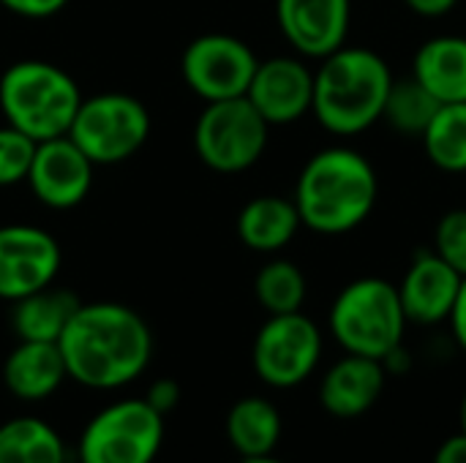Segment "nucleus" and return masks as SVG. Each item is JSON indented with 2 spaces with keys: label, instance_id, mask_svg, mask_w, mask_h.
<instances>
[{
  "label": "nucleus",
  "instance_id": "dca6fc26",
  "mask_svg": "<svg viewBox=\"0 0 466 463\" xmlns=\"http://www.w3.org/2000/svg\"><path fill=\"white\" fill-rule=\"evenodd\" d=\"M388 385L380 360L347 355L336 360L319 379V404L330 418L355 420L377 407Z\"/></svg>",
  "mask_w": 466,
  "mask_h": 463
},
{
  "label": "nucleus",
  "instance_id": "1a4fd4ad",
  "mask_svg": "<svg viewBox=\"0 0 466 463\" xmlns=\"http://www.w3.org/2000/svg\"><path fill=\"white\" fill-rule=\"evenodd\" d=\"M325 338L319 325L303 311L276 314L259 327L251 347L254 374L276 390H292L311 379L322 360Z\"/></svg>",
  "mask_w": 466,
  "mask_h": 463
},
{
  "label": "nucleus",
  "instance_id": "f704fd0d",
  "mask_svg": "<svg viewBox=\"0 0 466 463\" xmlns=\"http://www.w3.org/2000/svg\"><path fill=\"white\" fill-rule=\"evenodd\" d=\"M243 463H284V461H279V458H273V456H259V458H243Z\"/></svg>",
  "mask_w": 466,
  "mask_h": 463
},
{
  "label": "nucleus",
  "instance_id": "c756f323",
  "mask_svg": "<svg viewBox=\"0 0 466 463\" xmlns=\"http://www.w3.org/2000/svg\"><path fill=\"white\" fill-rule=\"evenodd\" d=\"M451 333H453V341L459 344V349L466 352V276L461 281V289H459V297H456V306L451 311Z\"/></svg>",
  "mask_w": 466,
  "mask_h": 463
},
{
  "label": "nucleus",
  "instance_id": "a878e982",
  "mask_svg": "<svg viewBox=\"0 0 466 463\" xmlns=\"http://www.w3.org/2000/svg\"><path fill=\"white\" fill-rule=\"evenodd\" d=\"M35 145L38 142H33L19 128L8 123L0 126V188H11L27 180Z\"/></svg>",
  "mask_w": 466,
  "mask_h": 463
},
{
  "label": "nucleus",
  "instance_id": "f8f14e48",
  "mask_svg": "<svg viewBox=\"0 0 466 463\" xmlns=\"http://www.w3.org/2000/svg\"><path fill=\"white\" fill-rule=\"evenodd\" d=\"M93 172L96 164L66 134L35 145L25 183L38 205L49 210H71L87 199Z\"/></svg>",
  "mask_w": 466,
  "mask_h": 463
},
{
  "label": "nucleus",
  "instance_id": "a211bd4d",
  "mask_svg": "<svg viewBox=\"0 0 466 463\" xmlns=\"http://www.w3.org/2000/svg\"><path fill=\"white\" fill-rule=\"evenodd\" d=\"M303 229L292 196L262 194L248 199L238 213V237L248 251L279 254Z\"/></svg>",
  "mask_w": 466,
  "mask_h": 463
},
{
  "label": "nucleus",
  "instance_id": "bb28decb",
  "mask_svg": "<svg viewBox=\"0 0 466 463\" xmlns=\"http://www.w3.org/2000/svg\"><path fill=\"white\" fill-rule=\"evenodd\" d=\"M437 257H442L456 273L466 276V210L456 207L448 210L434 229V248Z\"/></svg>",
  "mask_w": 466,
  "mask_h": 463
},
{
  "label": "nucleus",
  "instance_id": "9b49d317",
  "mask_svg": "<svg viewBox=\"0 0 466 463\" xmlns=\"http://www.w3.org/2000/svg\"><path fill=\"white\" fill-rule=\"evenodd\" d=\"M60 265L63 248L44 226H0V300L16 303L44 287H52Z\"/></svg>",
  "mask_w": 466,
  "mask_h": 463
},
{
  "label": "nucleus",
  "instance_id": "6ab92c4d",
  "mask_svg": "<svg viewBox=\"0 0 466 463\" xmlns=\"http://www.w3.org/2000/svg\"><path fill=\"white\" fill-rule=\"evenodd\" d=\"M412 79H418L440 104L466 101V35L426 38L412 57Z\"/></svg>",
  "mask_w": 466,
  "mask_h": 463
},
{
  "label": "nucleus",
  "instance_id": "ddd939ff",
  "mask_svg": "<svg viewBox=\"0 0 466 463\" xmlns=\"http://www.w3.org/2000/svg\"><path fill=\"white\" fill-rule=\"evenodd\" d=\"M246 98L268 120L270 128L298 123L311 115L314 68H309L300 55H276L259 60Z\"/></svg>",
  "mask_w": 466,
  "mask_h": 463
},
{
  "label": "nucleus",
  "instance_id": "423d86ee",
  "mask_svg": "<svg viewBox=\"0 0 466 463\" xmlns=\"http://www.w3.org/2000/svg\"><path fill=\"white\" fill-rule=\"evenodd\" d=\"M150 128V112L137 96L104 90L82 98L68 136L96 166H115L145 147Z\"/></svg>",
  "mask_w": 466,
  "mask_h": 463
},
{
  "label": "nucleus",
  "instance_id": "20e7f679",
  "mask_svg": "<svg viewBox=\"0 0 466 463\" xmlns=\"http://www.w3.org/2000/svg\"><path fill=\"white\" fill-rule=\"evenodd\" d=\"M82 98L74 76L49 60H16L0 74V112L33 142L66 136Z\"/></svg>",
  "mask_w": 466,
  "mask_h": 463
},
{
  "label": "nucleus",
  "instance_id": "7ed1b4c3",
  "mask_svg": "<svg viewBox=\"0 0 466 463\" xmlns=\"http://www.w3.org/2000/svg\"><path fill=\"white\" fill-rule=\"evenodd\" d=\"M393 79L380 52L344 44L314 68L311 115L333 136L350 139L366 134L382 120Z\"/></svg>",
  "mask_w": 466,
  "mask_h": 463
},
{
  "label": "nucleus",
  "instance_id": "9d476101",
  "mask_svg": "<svg viewBox=\"0 0 466 463\" xmlns=\"http://www.w3.org/2000/svg\"><path fill=\"white\" fill-rule=\"evenodd\" d=\"M257 65V52L229 33H202L188 41L180 57L186 87L205 104L246 96Z\"/></svg>",
  "mask_w": 466,
  "mask_h": 463
},
{
  "label": "nucleus",
  "instance_id": "4468645a",
  "mask_svg": "<svg viewBox=\"0 0 466 463\" xmlns=\"http://www.w3.org/2000/svg\"><path fill=\"white\" fill-rule=\"evenodd\" d=\"M276 22L295 55L322 60L347 44L352 0H276Z\"/></svg>",
  "mask_w": 466,
  "mask_h": 463
},
{
  "label": "nucleus",
  "instance_id": "7c9ffc66",
  "mask_svg": "<svg viewBox=\"0 0 466 463\" xmlns=\"http://www.w3.org/2000/svg\"><path fill=\"white\" fill-rule=\"evenodd\" d=\"M404 5L423 19H440L451 14L459 5V0H404Z\"/></svg>",
  "mask_w": 466,
  "mask_h": 463
},
{
  "label": "nucleus",
  "instance_id": "2eb2a0df",
  "mask_svg": "<svg viewBox=\"0 0 466 463\" xmlns=\"http://www.w3.org/2000/svg\"><path fill=\"white\" fill-rule=\"evenodd\" d=\"M464 276L434 251H420L396 284L410 325L437 327L451 319Z\"/></svg>",
  "mask_w": 466,
  "mask_h": 463
},
{
  "label": "nucleus",
  "instance_id": "aec40b11",
  "mask_svg": "<svg viewBox=\"0 0 466 463\" xmlns=\"http://www.w3.org/2000/svg\"><path fill=\"white\" fill-rule=\"evenodd\" d=\"M11 327L19 341H49L57 344L71 317L82 306V300L57 287H44L16 303H11Z\"/></svg>",
  "mask_w": 466,
  "mask_h": 463
},
{
  "label": "nucleus",
  "instance_id": "72a5a7b5",
  "mask_svg": "<svg viewBox=\"0 0 466 463\" xmlns=\"http://www.w3.org/2000/svg\"><path fill=\"white\" fill-rule=\"evenodd\" d=\"M459 428H461V434H466V393L459 404Z\"/></svg>",
  "mask_w": 466,
  "mask_h": 463
},
{
  "label": "nucleus",
  "instance_id": "f3484780",
  "mask_svg": "<svg viewBox=\"0 0 466 463\" xmlns=\"http://www.w3.org/2000/svg\"><path fill=\"white\" fill-rule=\"evenodd\" d=\"M66 379L60 347L49 341H19L3 363V382L19 401H44Z\"/></svg>",
  "mask_w": 466,
  "mask_h": 463
},
{
  "label": "nucleus",
  "instance_id": "f257e3e1",
  "mask_svg": "<svg viewBox=\"0 0 466 463\" xmlns=\"http://www.w3.org/2000/svg\"><path fill=\"white\" fill-rule=\"evenodd\" d=\"M57 347L68 379L90 390H117L150 366L153 333L131 306L96 300L76 308Z\"/></svg>",
  "mask_w": 466,
  "mask_h": 463
},
{
  "label": "nucleus",
  "instance_id": "4be33fe9",
  "mask_svg": "<svg viewBox=\"0 0 466 463\" xmlns=\"http://www.w3.org/2000/svg\"><path fill=\"white\" fill-rule=\"evenodd\" d=\"M0 463H66V445L46 420L14 418L0 426Z\"/></svg>",
  "mask_w": 466,
  "mask_h": 463
},
{
  "label": "nucleus",
  "instance_id": "393cba45",
  "mask_svg": "<svg viewBox=\"0 0 466 463\" xmlns=\"http://www.w3.org/2000/svg\"><path fill=\"white\" fill-rule=\"evenodd\" d=\"M440 106L442 104L418 79H393L382 120L404 136H423Z\"/></svg>",
  "mask_w": 466,
  "mask_h": 463
},
{
  "label": "nucleus",
  "instance_id": "b1692460",
  "mask_svg": "<svg viewBox=\"0 0 466 463\" xmlns=\"http://www.w3.org/2000/svg\"><path fill=\"white\" fill-rule=\"evenodd\" d=\"M306 295V276L292 259H270L254 276V297L268 311V317L303 311Z\"/></svg>",
  "mask_w": 466,
  "mask_h": 463
},
{
  "label": "nucleus",
  "instance_id": "39448f33",
  "mask_svg": "<svg viewBox=\"0 0 466 463\" xmlns=\"http://www.w3.org/2000/svg\"><path fill=\"white\" fill-rule=\"evenodd\" d=\"M407 317L396 284L380 276L350 281L333 300L328 327L347 355L382 360L393 347L404 344Z\"/></svg>",
  "mask_w": 466,
  "mask_h": 463
},
{
  "label": "nucleus",
  "instance_id": "6e6552de",
  "mask_svg": "<svg viewBox=\"0 0 466 463\" xmlns=\"http://www.w3.org/2000/svg\"><path fill=\"white\" fill-rule=\"evenodd\" d=\"M164 442V415L145 398H123L104 407L85 426L79 463H153Z\"/></svg>",
  "mask_w": 466,
  "mask_h": 463
},
{
  "label": "nucleus",
  "instance_id": "c9c22d12",
  "mask_svg": "<svg viewBox=\"0 0 466 463\" xmlns=\"http://www.w3.org/2000/svg\"><path fill=\"white\" fill-rule=\"evenodd\" d=\"M66 463H68V461H66ZM76 463H79V461H76Z\"/></svg>",
  "mask_w": 466,
  "mask_h": 463
},
{
  "label": "nucleus",
  "instance_id": "473e14b6",
  "mask_svg": "<svg viewBox=\"0 0 466 463\" xmlns=\"http://www.w3.org/2000/svg\"><path fill=\"white\" fill-rule=\"evenodd\" d=\"M380 363H382V368H385L388 377H401V374H410L412 371V352L404 344H399Z\"/></svg>",
  "mask_w": 466,
  "mask_h": 463
},
{
  "label": "nucleus",
  "instance_id": "c85d7f7f",
  "mask_svg": "<svg viewBox=\"0 0 466 463\" xmlns=\"http://www.w3.org/2000/svg\"><path fill=\"white\" fill-rule=\"evenodd\" d=\"M158 415H169L172 409H177V404H180V385L175 382V379H156L150 388H147V393L142 396Z\"/></svg>",
  "mask_w": 466,
  "mask_h": 463
},
{
  "label": "nucleus",
  "instance_id": "5701e85b",
  "mask_svg": "<svg viewBox=\"0 0 466 463\" xmlns=\"http://www.w3.org/2000/svg\"><path fill=\"white\" fill-rule=\"evenodd\" d=\"M429 161L448 172L464 175L466 172V101L442 104L431 117L429 128L420 136Z\"/></svg>",
  "mask_w": 466,
  "mask_h": 463
},
{
  "label": "nucleus",
  "instance_id": "2f4dec72",
  "mask_svg": "<svg viewBox=\"0 0 466 463\" xmlns=\"http://www.w3.org/2000/svg\"><path fill=\"white\" fill-rule=\"evenodd\" d=\"M434 463H466V434H453L448 437L437 453H434Z\"/></svg>",
  "mask_w": 466,
  "mask_h": 463
},
{
  "label": "nucleus",
  "instance_id": "412c9836",
  "mask_svg": "<svg viewBox=\"0 0 466 463\" xmlns=\"http://www.w3.org/2000/svg\"><path fill=\"white\" fill-rule=\"evenodd\" d=\"M281 415L273 401L262 396H246L232 404L227 415V439L240 458L273 456L281 442Z\"/></svg>",
  "mask_w": 466,
  "mask_h": 463
},
{
  "label": "nucleus",
  "instance_id": "f03ea898",
  "mask_svg": "<svg viewBox=\"0 0 466 463\" xmlns=\"http://www.w3.org/2000/svg\"><path fill=\"white\" fill-rule=\"evenodd\" d=\"M380 177L374 164L355 147L333 145L317 150L300 169L292 202L300 224L317 235L336 237L355 232L374 213Z\"/></svg>",
  "mask_w": 466,
  "mask_h": 463
},
{
  "label": "nucleus",
  "instance_id": "0eeeda50",
  "mask_svg": "<svg viewBox=\"0 0 466 463\" xmlns=\"http://www.w3.org/2000/svg\"><path fill=\"white\" fill-rule=\"evenodd\" d=\"M268 139L270 126L246 96L205 104L194 123V150L218 175H240L259 164Z\"/></svg>",
  "mask_w": 466,
  "mask_h": 463
},
{
  "label": "nucleus",
  "instance_id": "cd10ccee",
  "mask_svg": "<svg viewBox=\"0 0 466 463\" xmlns=\"http://www.w3.org/2000/svg\"><path fill=\"white\" fill-rule=\"evenodd\" d=\"M68 3L71 0H0L3 8H8L22 19H49L60 14Z\"/></svg>",
  "mask_w": 466,
  "mask_h": 463
}]
</instances>
